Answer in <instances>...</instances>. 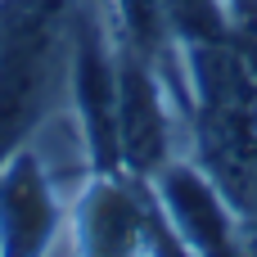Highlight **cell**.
I'll return each instance as SVG.
<instances>
[{
    "instance_id": "cell-4",
    "label": "cell",
    "mask_w": 257,
    "mask_h": 257,
    "mask_svg": "<svg viewBox=\"0 0 257 257\" xmlns=\"http://www.w3.org/2000/svg\"><path fill=\"white\" fill-rule=\"evenodd\" d=\"M176 108L154 59L117 41V158L136 176H154L172 163Z\"/></svg>"
},
{
    "instance_id": "cell-7",
    "label": "cell",
    "mask_w": 257,
    "mask_h": 257,
    "mask_svg": "<svg viewBox=\"0 0 257 257\" xmlns=\"http://www.w3.org/2000/svg\"><path fill=\"white\" fill-rule=\"evenodd\" d=\"M113 5V27H117V41L154 63L172 59V50H181L172 41V27H167V9L163 0H108Z\"/></svg>"
},
{
    "instance_id": "cell-1",
    "label": "cell",
    "mask_w": 257,
    "mask_h": 257,
    "mask_svg": "<svg viewBox=\"0 0 257 257\" xmlns=\"http://www.w3.org/2000/svg\"><path fill=\"white\" fill-rule=\"evenodd\" d=\"M176 90L194 163L244 221H257V54L239 36L181 45Z\"/></svg>"
},
{
    "instance_id": "cell-5",
    "label": "cell",
    "mask_w": 257,
    "mask_h": 257,
    "mask_svg": "<svg viewBox=\"0 0 257 257\" xmlns=\"http://www.w3.org/2000/svg\"><path fill=\"white\" fill-rule=\"evenodd\" d=\"M158 208L181 239L185 253H230L239 239V212L226 199V190L194 163V158H172L149 176Z\"/></svg>"
},
{
    "instance_id": "cell-2",
    "label": "cell",
    "mask_w": 257,
    "mask_h": 257,
    "mask_svg": "<svg viewBox=\"0 0 257 257\" xmlns=\"http://www.w3.org/2000/svg\"><path fill=\"white\" fill-rule=\"evenodd\" d=\"M72 0H9L0 9V163L54 108L72 68Z\"/></svg>"
},
{
    "instance_id": "cell-3",
    "label": "cell",
    "mask_w": 257,
    "mask_h": 257,
    "mask_svg": "<svg viewBox=\"0 0 257 257\" xmlns=\"http://www.w3.org/2000/svg\"><path fill=\"white\" fill-rule=\"evenodd\" d=\"M77 244L86 253H185L158 208L149 176L126 167L95 172L77 203Z\"/></svg>"
},
{
    "instance_id": "cell-8",
    "label": "cell",
    "mask_w": 257,
    "mask_h": 257,
    "mask_svg": "<svg viewBox=\"0 0 257 257\" xmlns=\"http://www.w3.org/2000/svg\"><path fill=\"white\" fill-rule=\"evenodd\" d=\"M163 9H167V27L176 45H208V41L239 36L226 0H163Z\"/></svg>"
},
{
    "instance_id": "cell-6",
    "label": "cell",
    "mask_w": 257,
    "mask_h": 257,
    "mask_svg": "<svg viewBox=\"0 0 257 257\" xmlns=\"http://www.w3.org/2000/svg\"><path fill=\"white\" fill-rule=\"evenodd\" d=\"M59 230V199L45 163L32 149H14L0 163V253H45Z\"/></svg>"
}]
</instances>
